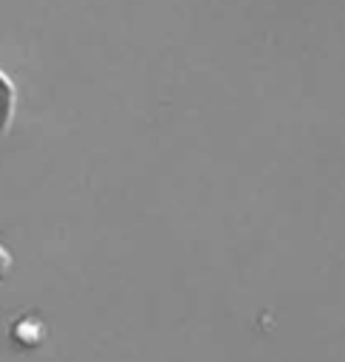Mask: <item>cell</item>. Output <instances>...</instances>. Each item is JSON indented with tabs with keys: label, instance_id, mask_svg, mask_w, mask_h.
<instances>
[{
	"label": "cell",
	"instance_id": "obj_2",
	"mask_svg": "<svg viewBox=\"0 0 345 362\" xmlns=\"http://www.w3.org/2000/svg\"><path fill=\"white\" fill-rule=\"evenodd\" d=\"M8 269H11V255L6 252V246L0 243V280L8 274Z\"/></svg>",
	"mask_w": 345,
	"mask_h": 362
},
{
	"label": "cell",
	"instance_id": "obj_1",
	"mask_svg": "<svg viewBox=\"0 0 345 362\" xmlns=\"http://www.w3.org/2000/svg\"><path fill=\"white\" fill-rule=\"evenodd\" d=\"M11 113H14V85H11V79L0 71V133L8 127Z\"/></svg>",
	"mask_w": 345,
	"mask_h": 362
}]
</instances>
